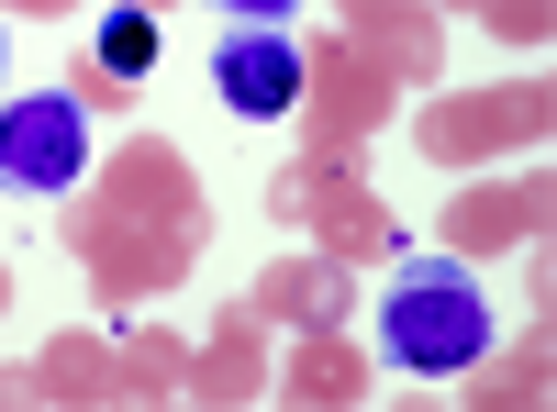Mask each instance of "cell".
<instances>
[{
	"label": "cell",
	"mask_w": 557,
	"mask_h": 412,
	"mask_svg": "<svg viewBox=\"0 0 557 412\" xmlns=\"http://www.w3.org/2000/svg\"><path fill=\"white\" fill-rule=\"evenodd\" d=\"M223 12H246V23H278V12H301V0H223Z\"/></svg>",
	"instance_id": "obj_5"
},
{
	"label": "cell",
	"mask_w": 557,
	"mask_h": 412,
	"mask_svg": "<svg viewBox=\"0 0 557 412\" xmlns=\"http://www.w3.org/2000/svg\"><path fill=\"white\" fill-rule=\"evenodd\" d=\"M212 89H223V112H246V123H290L301 112V45L278 23H235L212 45Z\"/></svg>",
	"instance_id": "obj_3"
},
{
	"label": "cell",
	"mask_w": 557,
	"mask_h": 412,
	"mask_svg": "<svg viewBox=\"0 0 557 412\" xmlns=\"http://www.w3.org/2000/svg\"><path fill=\"white\" fill-rule=\"evenodd\" d=\"M101 67H112V78H146V67H157V23H146V12H112V23H101Z\"/></svg>",
	"instance_id": "obj_4"
},
{
	"label": "cell",
	"mask_w": 557,
	"mask_h": 412,
	"mask_svg": "<svg viewBox=\"0 0 557 412\" xmlns=\"http://www.w3.org/2000/svg\"><path fill=\"white\" fill-rule=\"evenodd\" d=\"M380 357L412 379H457V369H480L491 357V301L469 267H435V257H412L391 267V290H380Z\"/></svg>",
	"instance_id": "obj_1"
},
{
	"label": "cell",
	"mask_w": 557,
	"mask_h": 412,
	"mask_svg": "<svg viewBox=\"0 0 557 412\" xmlns=\"http://www.w3.org/2000/svg\"><path fill=\"white\" fill-rule=\"evenodd\" d=\"M0 178L12 190H67V178H89V112L67 101V89H23V101H0Z\"/></svg>",
	"instance_id": "obj_2"
},
{
	"label": "cell",
	"mask_w": 557,
	"mask_h": 412,
	"mask_svg": "<svg viewBox=\"0 0 557 412\" xmlns=\"http://www.w3.org/2000/svg\"><path fill=\"white\" fill-rule=\"evenodd\" d=\"M0 57H12V45H0Z\"/></svg>",
	"instance_id": "obj_6"
}]
</instances>
